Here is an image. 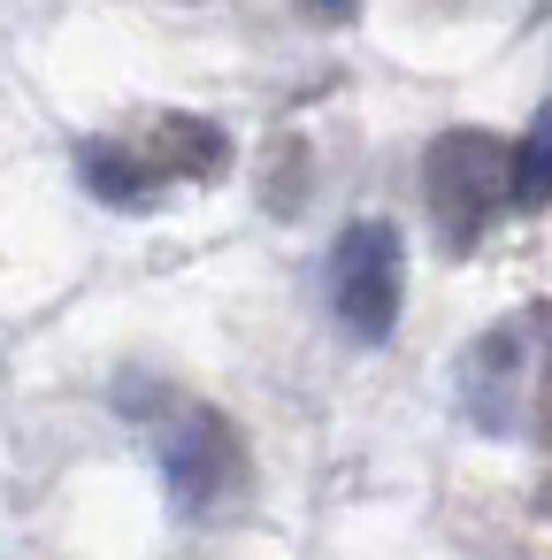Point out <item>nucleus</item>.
<instances>
[{
  "instance_id": "obj_1",
  "label": "nucleus",
  "mask_w": 552,
  "mask_h": 560,
  "mask_svg": "<svg viewBox=\"0 0 552 560\" xmlns=\"http://www.w3.org/2000/svg\"><path fill=\"white\" fill-rule=\"evenodd\" d=\"M422 200H430L437 238L460 254L498 223V208H514V154L491 131H445L422 154Z\"/></svg>"
},
{
  "instance_id": "obj_2",
  "label": "nucleus",
  "mask_w": 552,
  "mask_h": 560,
  "mask_svg": "<svg viewBox=\"0 0 552 560\" xmlns=\"http://www.w3.org/2000/svg\"><path fill=\"white\" fill-rule=\"evenodd\" d=\"M330 300H338V323L361 338V346H384L391 323H399V300H407V238L368 215V223H345L338 254H330Z\"/></svg>"
},
{
  "instance_id": "obj_3",
  "label": "nucleus",
  "mask_w": 552,
  "mask_h": 560,
  "mask_svg": "<svg viewBox=\"0 0 552 560\" xmlns=\"http://www.w3.org/2000/svg\"><path fill=\"white\" fill-rule=\"evenodd\" d=\"M162 476L169 491L192 506V514H215L223 491L246 476V453H238V430L215 415V407H185L162 438Z\"/></svg>"
},
{
  "instance_id": "obj_4",
  "label": "nucleus",
  "mask_w": 552,
  "mask_h": 560,
  "mask_svg": "<svg viewBox=\"0 0 552 560\" xmlns=\"http://www.w3.org/2000/svg\"><path fill=\"white\" fill-rule=\"evenodd\" d=\"M78 170H85V185H93L108 208H154V192L169 185V170H162L139 139H93V147L78 154Z\"/></svg>"
},
{
  "instance_id": "obj_5",
  "label": "nucleus",
  "mask_w": 552,
  "mask_h": 560,
  "mask_svg": "<svg viewBox=\"0 0 552 560\" xmlns=\"http://www.w3.org/2000/svg\"><path fill=\"white\" fill-rule=\"evenodd\" d=\"M146 154L185 185H200V177H223V162H231V139L215 131V124H200V116H154V139H146Z\"/></svg>"
},
{
  "instance_id": "obj_6",
  "label": "nucleus",
  "mask_w": 552,
  "mask_h": 560,
  "mask_svg": "<svg viewBox=\"0 0 552 560\" xmlns=\"http://www.w3.org/2000/svg\"><path fill=\"white\" fill-rule=\"evenodd\" d=\"M514 208H521V215L552 208V108H537V124H529L521 147H514Z\"/></svg>"
},
{
  "instance_id": "obj_7",
  "label": "nucleus",
  "mask_w": 552,
  "mask_h": 560,
  "mask_svg": "<svg viewBox=\"0 0 552 560\" xmlns=\"http://www.w3.org/2000/svg\"><path fill=\"white\" fill-rule=\"evenodd\" d=\"M315 9H330V16H345V9H353V0H315Z\"/></svg>"
}]
</instances>
